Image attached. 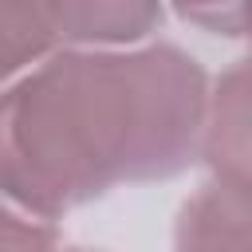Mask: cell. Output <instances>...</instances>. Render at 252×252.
<instances>
[{"label":"cell","mask_w":252,"mask_h":252,"mask_svg":"<svg viewBox=\"0 0 252 252\" xmlns=\"http://www.w3.org/2000/svg\"><path fill=\"white\" fill-rule=\"evenodd\" d=\"M205 106L177 47L63 51L0 94V193L55 217L114 181L169 177L201 146Z\"/></svg>","instance_id":"obj_1"},{"label":"cell","mask_w":252,"mask_h":252,"mask_svg":"<svg viewBox=\"0 0 252 252\" xmlns=\"http://www.w3.org/2000/svg\"><path fill=\"white\" fill-rule=\"evenodd\" d=\"M240 28H244V35L252 39V8H240Z\"/></svg>","instance_id":"obj_7"},{"label":"cell","mask_w":252,"mask_h":252,"mask_svg":"<svg viewBox=\"0 0 252 252\" xmlns=\"http://www.w3.org/2000/svg\"><path fill=\"white\" fill-rule=\"evenodd\" d=\"M201 154L220 181L252 189V63L232 67L205 106Z\"/></svg>","instance_id":"obj_2"},{"label":"cell","mask_w":252,"mask_h":252,"mask_svg":"<svg viewBox=\"0 0 252 252\" xmlns=\"http://www.w3.org/2000/svg\"><path fill=\"white\" fill-rule=\"evenodd\" d=\"M55 252H83V248H55Z\"/></svg>","instance_id":"obj_8"},{"label":"cell","mask_w":252,"mask_h":252,"mask_svg":"<svg viewBox=\"0 0 252 252\" xmlns=\"http://www.w3.org/2000/svg\"><path fill=\"white\" fill-rule=\"evenodd\" d=\"M177 252H252V189L213 181L185 201Z\"/></svg>","instance_id":"obj_3"},{"label":"cell","mask_w":252,"mask_h":252,"mask_svg":"<svg viewBox=\"0 0 252 252\" xmlns=\"http://www.w3.org/2000/svg\"><path fill=\"white\" fill-rule=\"evenodd\" d=\"M55 35L75 39V43H94V39H138L154 20H161V8L150 4H51Z\"/></svg>","instance_id":"obj_4"},{"label":"cell","mask_w":252,"mask_h":252,"mask_svg":"<svg viewBox=\"0 0 252 252\" xmlns=\"http://www.w3.org/2000/svg\"><path fill=\"white\" fill-rule=\"evenodd\" d=\"M51 8L39 4H0V83L39 59L47 43H55Z\"/></svg>","instance_id":"obj_5"},{"label":"cell","mask_w":252,"mask_h":252,"mask_svg":"<svg viewBox=\"0 0 252 252\" xmlns=\"http://www.w3.org/2000/svg\"><path fill=\"white\" fill-rule=\"evenodd\" d=\"M0 252H55V240L47 224L16 217L0 205Z\"/></svg>","instance_id":"obj_6"}]
</instances>
